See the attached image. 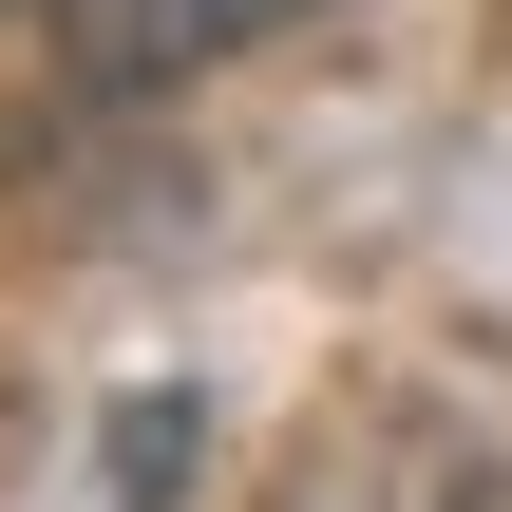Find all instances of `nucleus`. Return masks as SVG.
Wrapping results in <instances>:
<instances>
[{
  "mask_svg": "<svg viewBox=\"0 0 512 512\" xmlns=\"http://www.w3.org/2000/svg\"><path fill=\"white\" fill-rule=\"evenodd\" d=\"M266 512H494V437L418 380H342L304 418V456L266 475Z\"/></svg>",
  "mask_w": 512,
  "mask_h": 512,
  "instance_id": "f257e3e1",
  "label": "nucleus"
}]
</instances>
